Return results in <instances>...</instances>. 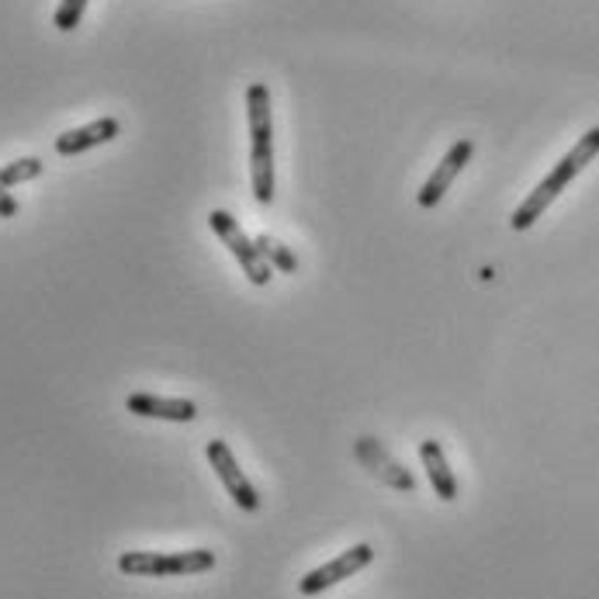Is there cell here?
Masks as SVG:
<instances>
[{"label":"cell","mask_w":599,"mask_h":599,"mask_svg":"<svg viewBox=\"0 0 599 599\" xmlns=\"http://www.w3.org/2000/svg\"><path fill=\"white\" fill-rule=\"evenodd\" d=\"M596 156H599V126H596V129H589L579 142H575V146L568 150V156H565V160L555 166V171H551V174H547V177L534 187V195L526 198V202L513 211V219H510V222H513V229H516V232L531 229V226L541 219V215L547 211V205L555 202V198L562 195V190H565L575 177H579Z\"/></svg>","instance_id":"cell-1"},{"label":"cell","mask_w":599,"mask_h":599,"mask_svg":"<svg viewBox=\"0 0 599 599\" xmlns=\"http://www.w3.org/2000/svg\"><path fill=\"white\" fill-rule=\"evenodd\" d=\"M215 568V551L195 547V551H126L118 558V571L132 575V579H177V575H198Z\"/></svg>","instance_id":"cell-2"},{"label":"cell","mask_w":599,"mask_h":599,"mask_svg":"<svg viewBox=\"0 0 599 599\" xmlns=\"http://www.w3.org/2000/svg\"><path fill=\"white\" fill-rule=\"evenodd\" d=\"M208 226L215 229V236L222 239V243L229 247V253L239 260V268L247 271V277H250V284H257V287H263L271 281V268H268V260L260 257V250H257V243L253 239L239 229V222L232 219L229 211H222V208H215L211 215H208Z\"/></svg>","instance_id":"cell-3"},{"label":"cell","mask_w":599,"mask_h":599,"mask_svg":"<svg viewBox=\"0 0 599 599\" xmlns=\"http://www.w3.org/2000/svg\"><path fill=\"white\" fill-rule=\"evenodd\" d=\"M205 454H208V465L215 468V475H219V482L226 486V492L232 495L236 507L243 510V513H257L260 510V495L250 486V478L243 475V468L236 465L229 444L226 440H208Z\"/></svg>","instance_id":"cell-4"},{"label":"cell","mask_w":599,"mask_h":599,"mask_svg":"<svg viewBox=\"0 0 599 599\" xmlns=\"http://www.w3.org/2000/svg\"><path fill=\"white\" fill-rule=\"evenodd\" d=\"M371 558H374V547H371V544H353L350 551H344L340 558L326 562V565L316 568V571H308L305 579L298 582V592H302V596H319V592H326L329 586H337V582L350 579V575H357L361 568H368Z\"/></svg>","instance_id":"cell-5"},{"label":"cell","mask_w":599,"mask_h":599,"mask_svg":"<svg viewBox=\"0 0 599 599\" xmlns=\"http://www.w3.org/2000/svg\"><path fill=\"white\" fill-rule=\"evenodd\" d=\"M471 156H475V142L471 139H458V142H454V146L447 150V156L440 160L437 171L429 174V181L420 187V195H416L420 208H437L440 198L450 190V184L458 181V174L465 171Z\"/></svg>","instance_id":"cell-6"},{"label":"cell","mask_w":599,"mask_h":599,"mask_svg":"<svg viewBox=\"0 0 599 599\" xmlns=\"http://www.w3.org/2000/svg\"><path fill=\"white\" fill-rule=\"evenodd\" d=\"M126 410L146 420H166V423H190L198 416V405L190 399H163L150 392H135L126 399Z\"/></svg>","instance_id":"cell-7"},{"label":"cell","mask_w":599,"mask_h":599,"mask_svg":"<svg viewBox=\"0 0 599 599\" xmlns=\"http://www.w3.org/2000/svg\"><path fill=\"white\" fill-rule=\"evenodd\" d=\"M118 132H122V126H118V118H98V122H90L84 129H69L56 139V153L59 156H80L94 146H105V142H111Z\"/></svg>","instance_id":"cell-8"},{"label":"cell","mask_w":599,"mask_h":599,"mask_svg":"<svg viewBox=\"0 0 599 599\" xmlns=\"http://www.w3.org/2000/svg\"><path fill=\"white\" fill-rule=\"evenodd\" d=\"M420 458H423V468L429 475V486L434 492L444 499V502H454L458 499V478H454L450 465H447V454L440 447V440H423L420 444Z\"/></svg>","instance_id":"cell-9"},{"label":"cell","mask_w":599,"mask_h":599,"mask_svg":"<svg viewBox=\"0 0 599 599\" xmlns=\"http://www.w3.org/2000/svg\"><path fill=\"white\" fill-rule=\"evenodd\" d=\"M357 454H361V458L368 461V465H378L374 471L385 478V482H392V486H399V489H416V482L410 475L402 471V465H395L389 454H381V447L371 440V437H364L361 444H357Z\"/></svg>","instance_id":"cell-10"},{"label":"cell","mask_w":599,"mask_h":599,"mask_svg":"<svg viewBox=\"0 0 599 599\" xmlns=\"http://www.w3.org/2000/svg\"><path fill=\"white\" fill-rule=\"evenodd\" d=\"M253 243H257L260 257L268 260V268H271V271H281V274H295V271H298V257H295L292 250H287L284 243H277L274 236L263 232V236L253 239Z\"/></svg>","instance_id":"cell-11"},{"label":"cell","mask_w":599,"mask_h":599,"mask_svg":"<svg viewBox=\"0 0 599 599\" xmlns=\"http://www.w3.org/2000/svg\"><path fill=\"white\" fill-rule=\"evenodd\" d=\"M42 171H45V163L39 156L14 160V163L4 166V171H0V184H4V187H18V184H25V181L42 177Z\"/></svg>","instance_id":"cell-12"},{"label":"cell","mask_w":599,"mask_h":599,"mask_svg":"<svg viewBox=\"0 0 599 599\" xmlns=\"http://www.w3.org/2000/svg\"><path fill=\"white\" fill-rule=\"evenodd\" d=\"M84 11H87V0H59L53 25H56L59 32H74V29L80 25V21H84Z\"/></svg>","instance_id":"cell-13"},{"label":"cell","mask_w":599,"mask_h":599,"mask_svg":"<svg viewBox=\"0 0 599 599\" xmlns=\"http://www.w3.org/2000/svg\"><path fill=\"white\" fill-rule=\"evenodd\" d=\"M18 215V202L11 198V190L0 184V219H14Z\"/></svg>","instance_id":"cell-14"}]
</instances>
